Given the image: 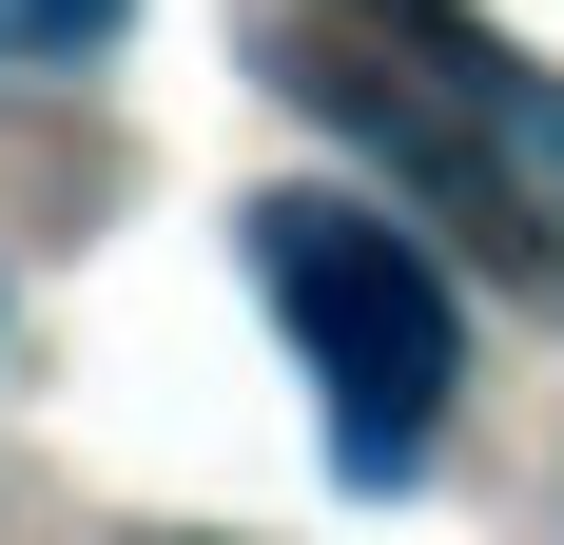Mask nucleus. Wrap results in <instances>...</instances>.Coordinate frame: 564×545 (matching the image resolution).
Wrapping results in <instances>:
<instances>
[{
	"label": "nucleus",
	"mask_w": 564,
	"mask_h": 545,
	"mask_svg": "<svg viewBox=\"0 0 564 545\" xmlns=\"http://www.w3.org/2000/svg\"><path fill=\"white\" fill-rule=\"evenodd\" d=\"M234 234H253V292H273L292 371H312L332 468L350 488H409L429 429H448V389H467V312L429 272V234H390L370 195H253Z\"/></svg>",
	"instance_id": "1"
},
{
	"label": "nucleus",
	"mask_w": 564,
	"mask_h": 545,
	"mask_svg": "<svg viewBox=\"0 0 564 545\" xmlns=\"http://www.w3.org/2000/svg\"><path fill=\"white\" fill-rule=\"evenodd\" d=\"M137 0H0V58H98Z\"/></svg>",
	"instance_id": "2"
}]
</instances>
